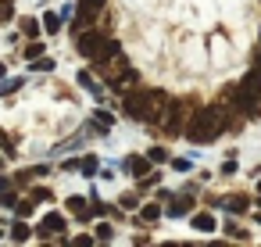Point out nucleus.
<instances>
[{
  "mask_svg": "<svg viewBox=\"0 0 261 247\" xmlns=\"http://www.w3.org/2000/svg\"><path fill=\"white\" fill-rule=\"evenodd\" d=\"M125 115L136 118V122H150V126L165 122V115H168V97H165V90H140V93H129V97H125Z\"/></svg>",
  "mask_w": 261,
  "mask_h": 247,
  "instance_id": "f257e3e1",
  "label": "nucleus"
},
{
  "mask_svg": "<svg viewBox=\"0 0 261 247\" xmlns=\"http://www.w3.org/2000/svg\"><path fill=\"white\" fill-rule=\"evenodd\" d=\"M225 126H229V118L222 115V108H200V111H193V118L186 126V140L190 143H207V140L222 136Z\"/></svg>",
  "mask_w": 261,
  "mask_h": 247,
  "instance_id": "f03ea898",
  "label": "nucleus"
},
{
  "mask_svg": "<svg viewBox=\"0 0 261 247\" xmlns=\"http://www.w3.org/2000/svg\"><path fill=\"white\" fill-rule=\"evenodd\" d=\"M240 90V111L243 115H261V58L250 68V76L236 86Z\"/></svg>",
  "mask_w": 261,
  "mask_h": 247,
  "instance_id": "7ed1b4c3",
  "label": "nucleus"
},
{
  "mask_svg": "<svg viewBox=\"0 0 261 247\" xmlns=\"http://www.w3.org/2000/svg\"><path fill=\"white\" fill-rule=\"evenodd\" d=\"M190 118H193V111H190V104L186 101H175V104H168V115H165V129L175 136V133H186V126H190Z\"/></svg>",
  "mask_w": 261,
  "mask_h": 247,
  "instance_id": "20e7f679",
  "label": "nucleus"
},
{
  "mask_svg": "<svg viewBox=\"0 0 261 247\" xmlns=\"http://www.w3.org/2000/svg\"><path fill=\"white\" fill-rule=\"evenodd\" d=\"M75 47H79V54H83V58H90V61H100V54H104L108 40H104L100 33H83V36L75 40Z\"/></svg>",
  "mask_w": 261,
  "mask_h": 247,
  "instance_id": "39448f33",
  "label": "nucleus"
},
{
  "mask_svg": "<svg viewBox=\"0 0 261 247\" xmlns=\"http://www.w3.org/2000/svg\"><path fill=\"white\" fill-rule=\"evenodd\" d=\"M58 233H65V215L50 211V215L40 222V236H58Z\"/></svg>",
  "mask_w": 261,
  "mask_h": 247,
  "instance_id": "423d86ee",
  "label": "nucleus"
},
{
  "mask_svg": "<svg viewBox=\"0 0 261 247\" xmlns=\"http://www.w3.org/2000/svg\"><path fill=\"white\" fill-rule=\"evenodd\" d=\"M125 172H133V176H150V154L147 158H140V154H133V158H125Z\"/></svg>",
  "mask_w": 261,
  "mask_h": 247,
  "instance_id": "0eeeda50",
  "label": "nucleus"
},
{
  "mask_svg": "<svg viewBox=\"0 0 261 247\" xmlns=\"http://www.w3.org/2000/svg\"><path fill=\"white\" fill-rule=\"evenodd\" d=\"M104 8V0H79V22H90Z\"/></svg>",
  "mask_w": 261,
  "mask_h": 247,
  "instance_id": "6e6552de",
  "label": "nucleus"
},
{
  "mask_svg": "<svg viewBox=\"0 0 261 247\" xmlns=\"http://www.w3.org/2000/svg\"><path fill=\"white\" fill-rule=\"evenodd\" d=\"M43 29H47V33H58V29H61V18H58V11H47V15H43Z\"/></svg>",
  "mask_w": 261,
  "mask_h": 247,
  "instance_id": "1a4fd4ad",
  "label": "nucleus"
},
{
  "mask_svg": "<svg viewBox=\"0 0 261 247\" xmlns=\"http://www.w3.org/2000/svg\"><path fill=\"white\" fill-rule=\"evenodd\" d=\"M22 33H25L29 40H36V36H40V22H36V18H22Z\"/></svg>",
  "mask_w": 261,
  "mask_h": 247,
  "instance_id": "9d476101",
  "label": "nucleus"
},
{
  "mask_svg": "<svg viewBox=\"0 0 261 247\" xmlns=\"http://www.w3.org/2000/svg\"><path fill=\"white\" fill-rule=\"evenodd\" d=\"M193 229H204V233H211V229H215V218H211V215H193Z\"/></svg>",
  "mask_w": 261,
  "mask_h": 247,
  "instance_id": "9b49d317",
  "label": "nucleus"
},
{
  "mask_svg": "<svg viewBox=\"0 0 261 247\" xmlns=\"http://www.w3.org/2000/svg\"><path fill=\"white\" fill-rule=\"evenodd\" d=\"M93 126H97L100 133H108V129H111V115H108V111H97V115H93Z\"/></svg>",
  "mask_w": 261,
  "mask_h": 247,
  "instance_id": "f8f14e48",
  "label": "nucleus"
},
{
  "mask_svg": "<svg viewBox=\"0 0 261 247\" xmlns=\"http://www.w3.org/2000/svg\"><path fill=\"white\" fill-rule=\"evenodd\" d=\"M68 211H72V215H90V208H86L83 197H72V201H68Z\"/></svg>",
  "mask_w": 261,
  "mask_h": 247,
  "instance_id": "ddd939ff",
  "label": "nucleus"
},
{
  "mask_svg": "<svg viewBox=\"0 0 261 247\" xmlns=\"http://www.w3.org/2000/svg\"><path fill=\"white\" fill-rule=\"evenodd\" d=\"M168 211H172V215H190V197H182V201L168 204Z\"/></svg>",
  "mask_w": 261,
  "mask_h": 247,
  "instance_id": "4468645a",
  "label": "nucleus"
},
{
  "mask_svg": "<svg viewBox=\"0 0 261 247\" xmlns=\"http://www.w3.org/2000/svg\"><path fill=\"white\" fill-rule=\"evenodd\" d=\"M11 240H18V243H22V240H29V226H25V222H15V229H11Z\"/></svg>",
  "mask_w": 261,
  "mask_h": 247,
  "instance_id": "2eb2a0df",
  "label": "nucleus"
},
{
  "mask_svg": "<svg viewBox=\"0 0 261 247\" xmlns=\"http://www.w3.org/2000/svg\"><path fill=\"white\" fill-rule=\"evenodd\" d=\"M225 208L229 211H247V201L243 197H225Z\"/></svg>",
  "mask_w": 261,
  "mask_h": 247,
  "instance_id": "dca6fc26",
  "label": "nucleus"
},
{
  "mask_svg": "<svg viewBox=\"0 0 261 247\" xmlns=\"http://www.w3.org/2000/svg\"><path fill=\"white\" fill-rule=\"evenodd\" d=\"M158 218H161V208L158 204H147L143 208V222H158Z\"/></svg>",
  "mask_w": 261,
  "mask_h": 247,
  "instance_id": "f3484780",
  "label": "nucleus"
},
{
  "mask_svg": "<svg viewBox=\"0 0 261 247\" xmlns=\"http://www.w3.org/2000/svg\"><path fill=\"white\" fill-rule=\"evenodd\" d=\"M33 68H36V72H50V68H54V61H50V58H36V65H33Z\"/></svg>",
  "mask_w": 261,
  "mask_h": 247,
  "instance_id": "a211bd4d",
  "label": "nucleus"
},
{
  "mask_svg": "<svg viewBox=\"0 0 261 247\" xmlns=\"http://www.w3.org/2000/svg\"><path fill=\"white\" fill-rule=\"evenodd\" d=\"M25 58H43V47H40V43H29V47H25Z\"/></svg>",
  "mask_w": 261,
  "mask_h": 247,
  "instance_id": "6ab92c4d",
  "label": "nucleus"
},
{
  "mask_svg": "<svg viewBox=\"0 0 261 247\" xmlns=\"http://www.w3.org/2000/svg\"><path fill=\"white\" fill-rule=\"evenodd\" d=\"M97 240H111V226H108V222L97 226Z\"/></svg>",
  "mask_w": 261,
  "mask_h": 247,
  "instance_id": "aec40b11",
  "label": "nucleus"
},
{
  "mask_svg": "<svg viewBox=\"0 0 261 247\" xmlns=\"http://www.w3.org/2000/svg\"><path fill=\"white\" fill-rule=\"evenodd\" d=\"M122 208L133 211V208H136V193H125V197H122Z\"/></svg>",
  "mask_w": 261,
  "mask_h": 247,
  "instance_id": "412c9836",
  "label": "nucleus"
},
{
  "mask_svg": "<svg viewBox=\"0 0 261 247\" xmlns=\"http://www.w3.org/2000/svg\"><path fill=\"white\" fill-rule=\"evenodd\" d=\"M79 168H83V172H86V176H90V172H93V168H97V161H93V158H83V165H79Z\"/></svg>",
  "mask_w": 261,
  "mask_h": 247,
  "instance_id": "4be33fe9",
  "label": "nucleus"
},
{
  "mask_svg": "<svg viewBox=\"0 0 261 247\" xmlns=\"http://www.w3.org/2000/svg\"><path fill=\"white\" fill-rule=\"evenodd\" d=\"M165 158H168V154H165L161 147H154V151H150V161H165Z\"/></svg>",
  "mask_w": 261,
  "mask_h": 247,
  "instance_id": "5701e85b",
  "label": "nucleus"
}]
</instances>
